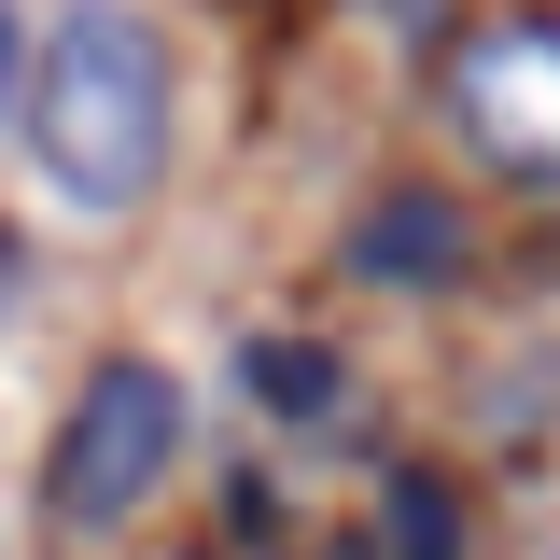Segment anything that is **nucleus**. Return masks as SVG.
Returning a JSON list of instances; mask_svg holds the SVG:
<instances>
[{
    "instance_id": "obj_1",
    "label": "nucleus",
    "mask_w": 560,
    "mask_h": 560,
    "mask_svg": "<svg viewBox=\"0 0 560 560\" xmlns=\"http://www.w3.org/2000/svg\"><path fill=\"white\" fill-rule=\"evenodd\" d=\"M28 154L70 210H140L168 168V43L140 28L127 0L57 14V43L28 70Z\"/></svg>"
},
{
    "instance_id": "obj_5",
    "label": "nucleus",
    "mask_w": 560,
    "mask_h": 560,
    "mask_svg": "<svg viewBox=\"0 0 560 560\" xmlns=\"http://www.w3.org/2000/svg\"><path fill=\"white\" fill-rule=\"evenodd\" d=\"M393 533H407V560H448V490H434V477H393Z\"/></svg>"
},
{
    "instance_id": "obj_6",
    "label": "nucleus",
    "mask_w": 560,
    "mask_h": 560,
    "mask_svg": "<svg viewBox=\"0 0 560 560\" xmlns=\"http://www.w3.org/2000/svg\"><path fill=\"white\" fill-rule=\"evenodd\" d=\"M253 393H267V407H323V393H337V378H323V364H308V350H253Z\"/></svg>"
},
{
    "instance_id": "obj_2",
    "label": "nucleus",
    "mask_w": 560,
    "mask_h": 560,
    "mask_svg": "<svg viewBox=\"0 0 560 560\" xmlns=\"http://www.w3.org/2000/svg\"><path fill=\"white\" fill-rule=\"evenodd\" d=\"M168 448H183V378H168V364H98V378L70 393L57 448H43L57 533H113V518H140V490L168 477Z\"/></svg>"
},
{
    "instance_id": "obj_4",
    "label": "nucleus",
    "mask_w": 560,
    "mask_h": 560,
    "mask_svg": "<svg viewBox=\"0 0 560 560\" xmlns=\"http://www.w3.org/2000/svg\"><path fill=\"white\" fill-rule=\"evenodd\" d=\"M448 253H463L448 238V197H378L364 210V267L378 280H448Z\"/></svg>"
},
{
    "instance_id": "obj_7",
    "label": "nucleus",
    "mask_w": 560,
    "mask_h": 560,
    "mask_svg": "<svg viewBox=\"0 0 560 560\" xmlns=\"http://www.w3.org/2000/svg\"><path fill=\"white\" fill-rule=\"evenodd\" d=\"M14 70L28 57H14V0H0V127H14Z\"/></svg>"
},
{
    "instance_id": "obj_3",
    "label": "nucleus",
    "mask_w": 560,
    "mask_h": 560,
    "mask_svg": "<svg viewBox=\"0 0 560 560\" xmlns=\"http://www.w3.org/2000/svg\"><path fill=\"white\" fill-rule=\"evenodd\" d=\"M448 113L504 183H560V14H490L448 43Z\"/></svg>"
}]
</instances>
